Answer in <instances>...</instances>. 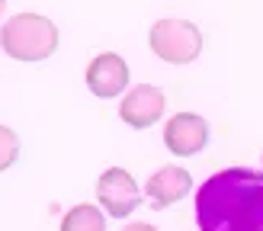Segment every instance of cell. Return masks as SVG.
<instances>
[{
	"instance_id": "6da1fadb",
	"label": "cell",
	"mask_w": 263,
	"mask_h": 231,
	"mask_svg": "<svg viewBox=\"0 0 263 231\" xmlns=\"http://www.w3.org/2000/svg\"><path fill=\"white\" fill-rule=\"evenodd\" d=\"M196 222L202 231H263V174L228 167L196 192Z\"/></svg>"
},
{
	"instance_id": "7a4b0ae2",
	"label": "cell",
	"mask_w": 263,
	"mask_h": 231,
	"mask_svg": "<svg viewBox=\"0 0 263 231\" xmlns=\"http://www.w3.org/2000/svg\"><path fill=\"white\" fill-rule=\"evenodd\" d=\"M0 45L13 61H42L55 55L58 48V29L48 16L39 13H16L0 29Z\"/></svg>"
},
{
	"instance_id": "3957f363",
	"label": "cell",
	"mask_w": 263,
	"mask_h": 231,
	"mask_svg": "<svg viewBox=\"0 0 263 231\" xmlns=\"http://www.w3.org/2000/svg\"><path fill=\"white\" fill-rule=\"evenodd\" d=\"M151 51L167 64H190L202 51V32L190 20H157L151 26Z\"/></svg>"
},
{
	"instance_id": "277c9868",
	"label": "cell",
	"mask_w": 263,
	"mask_h": 231,
	"mask_svg": "<svg viewBox=\"0 0 263 231\" xmlns=\"http://www.w3.org/2000/svg\"><path fill=\"white\" fill-rule=\"evenodd\" d=\"M97 196L103 202V209H106L112 218H128L132 212H135V205L141 202L138 183L132 180L128 170H122V167H112V170H106L100 177Z\"/></svg>"
},
{
	"instance_id": "5b68a950",
	"label": "cell",
	"mask_w": 263,
	"mask_h": 231,
	"mask_svg": "<svg viewBox=\"0 0 263 231\" xmlns=\"http://www.w3.org/2000/svg\"><path fill=\"white\" fill-rule=\"evenodd\" d=\"M164 141L167 148L177 154V158H190V154H199L209 141V122L196 112H177L167 119L164 128Z\"/></svg>"
},
{
	"instance_id": "8992f818",
	"label": "cell",
	"mask_w": 263,
	"mask_h": 231,
	"mask_svg": "<svg viewBox=\"0 0 263 231\" xmlns=\"http://www.w3.org/2000/svg\"><path fill=\"white\" fill-rule=\"evenodd\" d=\"M164 106H167L164 90H157L151 84H138L135 90H128V93L122 97L119 116H122V122H128L132 128H151L164 116Z\"/></svg>"
},
{
	"instance_id": "52a82bcc",
	"label": "cell",
	"mask_w": 263,
	"mask_h": 231,
	"mask_svg": "<svg viewBox=\"0 0 263 231\" xmlns=\"http://www.w3.org/2000/svg\"><path fill=\"white\" fill-rule=\"evenodd\" d=\"M87 87L103 100L122 93L128 87V64L116 55V51H103V55H97L90 61V68H87Z\"/></svg>"
},
{
	"instance_id": "ba28073f",
	"label": "cell",
	"mask_w": 263,
	"mask_h": 231,
	"mask_svg": "<svg viewBox=\"0 0 263 231\" xmlns=\"http://www.w3.org/2000/svg\"><path fill=\"white\" fill-rule=\"evenodd\" d=\"M193 189V177L190 170H183V167H161L157 174H151V180L144 183V192H148V199L154 209H167V205L180 202L186 192Z\"/></svg>"
},
{
	"instance_id": "9c48e42d",
	"label": "cell",
	"mask_w": 263,
	"mask_h": 231,
	"mask_svg": "<svg viewBox=\"0 0 263 231\" xmlns=\"http://www.w3.org/2000/svg\"><path fill=\"white\" fill-rule=\"evenodd\" d=\"M61 231H106V218L97 205L81 202L61 218Z\"/></svg>"
},
{
	"instance_id": "30bf717a",
	"label": "cell",
	"mask_w": 263,
	"mask_h": 231,
	"mask_svg": "<svg viewBox=\"0 0 263 231\" xmlns=\"http://www.w3.org/2000/svg\"><path fill=\"white\" fill-rule=\"evenodd\" d=\"M20 158V138L13 135V128L0 125V170L13 167V161Z\"/></svg>"
},
{
	"instance_id": "8fae6325",
	"label": "cell",
	"mask_w": 263,
	"mask_h": 231,
	"mask_svg": "<svg viewBox=\"0 0 263 231\" xmlns=\"http://www.w3.org/2000/svg\"><path fill=\"white\" fill-rule=\"evenodd\" d=\"M122 231H157L154 225H144V222H132V225H125Z\"/></svg>"
},
{
	"instance_id": "7c38bea8",
	"label": "cell",
	"mask_w": 263,
	"mask_h": 231,
	"mask_svg": "<svg viewBox=\"0 0 263 231\" xmlns=\"http://www.w3.org/2000/svg\"><path fill=\"white\" fill-rule=\"evenodd\" d=\"M4 10H7V0H0V16H4Z\"/></svg>"
}]
</instances>
